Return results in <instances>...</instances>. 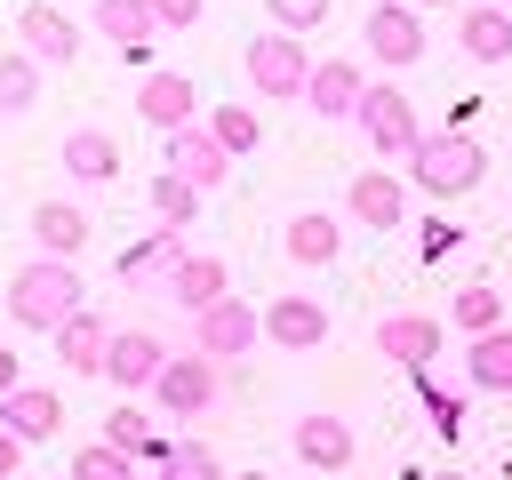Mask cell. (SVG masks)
Masks as SVG:
<instances>
[{
	"label": "cell",
	"mask_w": 512,
	"mask_h": 480,
	"mask_svg": "<svg viewBox=\"0 0 512 480\" xmlns=\"http://www.w3.org/2000/svg\"><path fill=\"white\" fill-rule=\"evenodd\" d=\"M0 312H8V320H24V328H48V336H56L72 312H88V304H80V264H56V256L16 264V280H8Z\"/></svg>",
	"instance_id": "obj_1"
},
{
	"label": "cell",
	"mask_w": 512,
	"mask_h": 480,
	"mask_svg": "<svg viewBox=\"0 0 512 480\" xmlns=\"http://www.w3.org/2000/svg\"><path fill=\"white\" fill-rule=\"evenodd\" d=\"M480 176H488V152H480V136H464V128H424L416 152H408V184L432 192V200H456V192H472Z\"/></svg>",
	"instance_id": "obj_2"
},
{
	"label": "cell",
	"mask_w": 512,
	"mask_h": 480,
	"mask_svg": "<svg viewBox=\"0 0 512 480\" xmlns=\"http://www.w3.org/2000/svg\"><path fill=\"white\" fill-rule=\"evenodd\" d=\"M352 128L384 152V160H408L416 152V104H408V88L400 80H368V96H360V112H352Z\"/></svg>",
	"instance_id": "obj_3"
},
{
	"label": "cell",
	"mask_w": 512,
	"mask_h": 480,
	"mask_svg": "<svg viewBox=\"0 0 512 480\" xmlns=\"http://www.w3.org/2000/svg\"><path fill=\"white\" fill-rule=\"evenodd\" d=\"M248 80H256V96H280V104H296V96L312 88V56H304V40L264 24V32L248 40Z\"/></svg>",
	"instance_id": "obj_4"
},
{
	"label": "cell",
	"mask_w": 512,
	"mask_h": 480,
	"mask_svg": "<svg viewBox=\"0 0 512 480\" xmlns=\"http://www.w3.org/2000/svg\"><path fill=\"white\" fill-rule=\"evenodd\" d=\"M152 408L160 416H208L216 408V360L208 352H168V368H160V384H152Z\"/></svg>",
	"instance_id": "obj_5"
},
{
	"label": "cell",
	"mask_w": 512,
	"mask_h": 480,
	"mask_svg": "<svg viewBox=\"0 0 512 480\" xmlns=\"http://www.w3.org/2000/svg\"><path fill=\"white\" fill-rule=\"evenodd\" d=\"M256 336H264V312H256V304H240V296H224V304L192 312V352H208L216 368H224V360H240Z\"/></svg>",
	"instance_id": "obj_6"
},
{
	"label": "cell",
	"mask_w": 512,
	"mask_h": 480,
	"mask_svg": "<svg viewBox=\"0 0 512 480\" xmlns=\"http://www.w3.org/2000/svg\"><path fill=\"white\" fill-rule=\"evenodd\" d=\"M16 40H24V56H32L40 72L80 56V24H72L56 0H24V8H16Z\"/></svg>",
	"instance_id": "obj_7"
},
{
	"label": "cell",
	"mask_w": 512,
	"mask_h": 480,
	"mask_svg": "<svg viewBox=\"0 0 512 480\" xmlns=\"http://www.w3.org/2000/svg\"><path fill=\"white\" fill-rule=\"evenodd\" d=\"M360 40H368L376 64H424V16L408 0H376L368 24H360Z\"/></svg>",
	"instance_id": "obj_8"
},
{
	"label": "cell",
	"mask_w": 512,
	"mask_h": 480,
	"mask_svg": "<svg viewBox=\"0 0 512 480\" xmlns=\"http://www.w3.org/2000/svg\"><path fill=\"white\" fill-rule=\"evenodd\" d=\"M440 336H448V328L424 320V312H384V320H376V352H384L392 368H408L416 384H424V368L440 360Z\"/></svg>",
	"instance_id": "obj_9"
},
{
	"label": "cell",
	"mask_w": 512,
	"mask_h": 480,
	"mask_svg": "<svg viewBox=\"0 0 512 480\" xmlns=\"http://www.w3.org/2000/svg\"><path fill=\"white\" fill-rule=\"evenodd\" d=\"M136 120H144V128H160V136L192 128V120H200L192 80H184V72H144V80H136Z\"/></svg>",
	"instance_id": "obj_10"
},
{
	"label": "cell",
	"mask_w": 512,
	"mask_h": 480,
	"mask_svg": "<svg viewBox=\"0 0 512 480\" xmlns=\"http://www.w3.org/2000/svg\"><path fill=\"white\" fill-rule=\"evenodd\" d=\"M168 144V176H184L192 192H216L224 176H232V152L208 136V128H176V136H160Z\"/></svg>",
	"instance_id": "obj_11"
},
{
	"label": "cell",
	"mask_w": 512,
	"mask_h": 480,
	"mask_svg": "<svg viewBox=\"0 0 512 480\" xmlns=\"http://www.w3.org/2000/svg\"><path fill=\"white\" fill-rule=\"evenodd\" d=\"M160 368H168L160 336H144V328H112V352H104V384L152 392V384H160Z\"/></svg>",
	"instance_id": "obj_12"
},
{
	"label": "cell",
	"mask_w": 512,
	"mask_h": 480,
	"mask_svg": "<svg viewBox=\"0 0 512 480\" xmlns=\"http://www.w3.org/2000/svg\"><path fill=\"white\" fill-rule=\"evenodd\" d=\"M288 448H296V456H304L312 472H344L360 440H352V424H344V416H328V408H312V416H296V432H288Z\"/></svg>",
	"instance_id": "obj_13"
},
{
	"label": "cell",
	"mask_w": 512,
	"mask_h": 480,
	"mask_svg": "<svg viewBox=\"0 0 512 480\" xmlns=\"http://www.w3.org/2000/svg\"><path fill=\"white\" fill-rule=\"evenodd\" d=\"M184 256H192V248H184V232H160V224H152L144 240H128V256H120V280H128V288H168Z\"/></svg>",
	"instance_id": "obj_14"
},
{
	"label": "cell",
	"mask_w": 512,
	"mask_h": 480,
	"mask_svg": "<svg viewBox=\"0 0 512 480\" xmlns=\"http://www.w3.org/2000/svg\"><path fill=\"white\" fill-rule=\"evenodd\" d=\"M344 208H352V216H360L368 232H392V224L408 216V184H400L392 168H360V176H352V200H344Z\"/></svg>",
	"instance_id": "obj_15"
},
{
	"label": "cell",
	"mask_w": 512,
	"mask_h": 480,
	"mask_svg": "<svg viewBox=\"0 0 512 480\" xmlns=\"http://www.w3.org/2000/svg\"><path fill=\"white\" fill-rule=\"evenodd\" d=\"M32 248L56 256V264H72V256L88 248V208H80V200H40V208H32Z\"/></svg>",
	"instance_id": "obj_16"
},
{
	"label": "cell",
	"mask_w": 512,
	"mask_h": 480,
	"mask_svg": "<svg viewBox=\"0 0 512 480\" xmlns=\"http://www.w3.org/2000/svg\"><path fill=\"white\" fill-rule=\"evenodd\" d=\"M264 336H272L280 352H312V344H328V312H320L312 296H272V304H264Z\"/></svg>",
	"instance_id": "obj_17"
},
{
	"label": "cell",
	"mask_w": 512,
	"mask_h": 480,
	"mask_svg": "<svg viewBox=\"0 0 512 480\" xmlns=\"http://www.w3.org/2000/svg\"><path fill=\"white\" fill-rule=\"evenodd\" d=\"M360 96H368V80H360V64H344V56H328V64H312V88H304V104H312L320 120H352V112H360Z\"/></svg>",
	"instance_id": "obj_18"
},
{
	"label": "cell",
	"mask_w": 512,
	"mask_h": 480,
	"mask_svg": "<svg viewBox=\"0 0 512 480\" xmlns=\"http://www.w3.org/2000/svg\"><path fill=\"white\" fill-rule=\"evenodd\" d=\"M456 40H464V56H472V64H512V8L472 0V8H464V24H456Z\"/></svg>",
	"instance_id": "obj_19"
},
{
	"label": "cell",
	"mask_w": 512,
	"mask_h": 480,
	"mask_svg": "<svg viewBox=\"0 0 512 480\" xmlns=\"http://www.w3.org/2000/svg\"><path fill=\"white\" fill-rule=\"evenodd\" d=\"M280 248H288L296 264H336V248H344V216H328V208H296L288 232H280Z\"/></svg>",
	"instance_id": "obj_20"
},
{
	"label": "cell",
	"mask_w": 512,
	"mask_h": 480,
	"mask_svg": "<svg viewBox=\"0 0 512 480\" xmlns=\"http://www.w3.org/2000/svg\"><path fill=\"white\" fill-rule=\"evenodd\" d=\"M0 424H8V432H16L24 448H32V440H48V432L64 424V400H56L48 384H16V392L0 400Z\"/></svg>",
	"instance_id": "obj_21"
},
{
	"label": "cell",
	"mask_w": 512,
	"mask_h": 480,
	"mask_svg": "<svg viewBox=\"0 0 512 480\" xmlns=\"http://www.w3.org/2000/svg\"><path fill=\"white\" fill-rule=\"evenodd\" d=\"M104 352H112V328H104L96 312H72V320L56 328V360H64L72 376H104Z\"/></svg>",
	"instance_id": "obj_22"
},
{
	"label": "cell",
	"mask_w": 512,
	"mask_h": 480,
	"mask_svg": "<svg viewBox=\"0 0 512 480\" xmlns=\"http://www.w3.org/2000/svg\"><path fill=\"white\" fill-rule=\"evenodd\" d=\"M64 176H72V184H112V176H120V144H112L104 128H72V136H64Z\"/></svg>",
	"instance_id": "obj_23"
},
{
	"label": "cell",
	"mask_w": 512,
	"mask_h": 480,
	"mask_svg": "<svg viewBox=\"0 0 512 480\" xmlns=\"http://www.w3.org/2000/svg\"><path fill=\"white\" fill-rule=\"evenodd\" d=\"M168 296H176L184 312H208V304H224V296H232V272H224V256H184V264H176V280H168Z\"/></svg>",
	"instance_id": "obj_24"
},
{
	"label": "cell",
	"mask_w": 512,
	"mask_h": 480,
	"mask_svg": "<svg viewBox=\"0 0 512 480\" xmlns=\"http://www.w3.org/2000/svg\"><path fill=\"white\" fill-rule=\"evenodd\" d=\"M96 32H104L112 48H128V56H144L160 24H152V8H144V0H96Z\"/></svg>",
	"instance_id": "obj_25"
},
{
	"label": "cell",
	"mask_w": 512,
	"mask_h": 480,
	"mask_svg": "<svg viewBox=\"0 0 512 480\" xmlns=\"http://www.w3.org/2000/svg\"><path fill=\"white\" fill-rule=\"evenodd\" d=\"M104 448H120V456H152L160 464V432H152V408H136V400H120L112 416H104Z\"/></svg>",
	"instance_id": "obj_26"
},
{
	"label": "cell",
	"mask_w": 512,
	"mask_h": 480,
	"mask_svg": "<svg viewBox=\"0 0 512 480\" xmlns=\"http://www.w3.org/2000/svg\"><path fill=\"white\" fill-rule=\"evenodd\" d=\"M464 376H472L480 392H512V328H496V336H472V352H464Z\"/></svg>",
	"instance_id": "obj_27"
},
{
	"label": "cell",
	"mask_w": 512,
	"mask_h": 480,
	"mask_svg": "<svg viewBox=\"0 0 512 480\" xmlns=\"http://www.w3.org/2000/svg\"><path fill=\"white\" fill-rule=\"evenodd\" d=\"M144 200H152V224H160V232H184V224L200 216V192H192L184 176H168V168L152 176V192H144Z\"/></svg>",
	"instance_id": "obj_28"
},
{
	"label": "cell",
	"mask_w": 512,
	"mask_h": 480,
	"mask_svg": "<svg viewBox=\"0 0 512 480\" xmlns=\"http://www.w3.org/2000/svg\"><path fill=\"white\" fill-rule=\"evenodd\" d=\"M200 128H208V136H216V144H224V152H232V160H240V152H256V144H264V120H256V112H248V104H216V112H208V120H200Z\"/></svg>",
	"instance_id": "obj_29"
},
{
	"label": "cell",
	"mask_w": 512,
	"mask_h": 480,
	"mask_svg": "<svg viewBox=\"0 0 512 480\" xmlns=\"http://www.w3.org/2000/svg\"><path fill=\"white\" fill-rule=\"evenodd\" d=\"M448 320H456V328H472V336H496V328H504V296H496L488 280H472V288H456Z\"/></svg>",
	"instance_id": "obj_30"
},
{
	"label": "cell",
	"mask_w": 512,
	"mask_h": 480,
	"mask_svg": "<svg viewBox=\"0 0 512 480\" xmlns=\"http://www.w3.org/2000/svg\"><path fill=\"white\" fill-rule=\"evenodd\" d=\"M40 104V64L16 48V56H0V112H32Z\"/></svg>",
	"instance_id": "obj_31"
},
{
	"label": "cell",
	"mask_w": 512,
	"mask_h": 480,
	"mask_svg": "<svg viewBox=\"0 0 512 480\" xmlns=\"http://www.w3.org/2000/svg\"><path fill=\"white\" fill-rule=\"evenodd\" d=\"M160 480H224V472H216V456H208V448L168 440V448H160Z\"/></svg>",
	"instance_id": "obj_32"
},
{
	"label": "cell",
	"mask_w": 512,
	"mask_h": 480,
	"mask_svg": "<svg viewBox=\"0 0 512 480\" xmlns=\"http://www.w3.org/2000/svg\"><path fill=\"white\" fill-rule=\"evenodd\" d=\"M72 480H136V456H120V448H104V440H96V448H80V456H72Z\"/></svg>",
	"instance_id": "obj_33"
},
{
	"label": "cell",
	"mask_w": 512,
	"mask_h": 480,
	"mask_svg": "<svg viewBox=\"0 0 512 480\" xmlns=\"http://www.w3.org/2000/svg\"><path fill=\"white\" fill-rule=\"evenodd\" d=\"M264 16H272V32H312V24H328V0H264Z\"/></svg>",
	"instance_id": "obj_34"
},
{
	"label": "cell",
	"mask_w": 512,
	"mask_h": 480,
	"mask_svg": "<svg viewBox=\"0 0 512 480\" xmlns=\"http://www.w3.org/2000/svg\"><path fill=\"white\" fill-rule=\"evenodd\" d=\"M144 8H152L160 32H192V24H200V0H144Z\"/></svg>",
	"instance_id": "obj_35"
},
{
	"label": "cell",
	"mask_w": 512,
	"mask_h": 480,
	"mask_svg": "<svg viewBox=\"0 0 512 480\" xmlns=\"http://www.w3.org/2000/svg\"><path fill=\"white\" fill-rule=\"evenodd\" d=\"M16 464H24V440L0 424V480H16Z\"/></svg>",
	"instance_id": "obj_36"
},
{
	"label": "cell",
	"mask_w": 512,
	"mask_h": 480,
	"mask_svg": "<svg viewBox=\"0 0 512 480\" xmlns=\"http://www.w3.org/2000/svg\"><path fill=\"white\" fill-rule=\"evenodd\" d=\"M16 384H24V368H16V352H8V344H0V400H8V392H16Z\"/></svg>",
	"instance_id": "obj_37"
},
{
	"label": "cell",
	"mask_w": 512,
	"mask_h": 480,
	"mask_svg": "<svg viewBox=\"0 0 512 480\" xmlns=\"http://www.w3.org/2000/svg\"><path fill=\"white\" fill-rule=\"evenodd\" d=\"M232 480H280V472H232Z\"/></svg>",
	"instance_id": "obj_38"
},
{
	"label": "cell",
	"mask_w": 512,
	"mask_h": 480,
	"mask_svg": "<svg viewBox=\"0 0 512 480\" xmlns=\"http://www.w3.org/2000/svg\"><path fill=\"white\" fill-rule=\"evenodd\" d=\"M424 480H464V472H424Z\"/></svg>",
	"instance_id": "obj_39"
},
{
	"label": "cell",
	"mask_w": 512,
	"mask_h": 480,
	"mask_svg": "<svg viewBox=\"0 0 512 480\" xmlns=\"http://www.w3.org/2000/svg\"><path fill=\"white\" fill-rule=\"evenodd\" d=\"M408 8H416V16H424V8H432V0H408Z\"/></svg>",
	"instance_id": "obj_40"
},
{
	"label": "cell",
	"mask_w": 512,
	"mask_h": 480,
	"mask_svg": "<svg viewBox=\"0 0 512 480\" xmlns=\"http://www.w3.org/2000/svg\"><path fill=\"white\" fill-rule=\"evenodd\" d=\"M496 8H512V0H496Z\"/></svg>",
	"instance_id": "obj_41"
},
{
	"label": "cell",
	"mask_w": 512,
	"mask_h": 480,
	"mask_svg": "<svg viewBox=\"0 0 512 480\" xmlns=\"http://www.w3.org/2000/svg\"><path fill=\"white\" fill-rule=\"evenodd\" d=\"M64 480H72V472H64Z\"/></svg>",
	"instance_id": "obj_42"
}]
</instances>
